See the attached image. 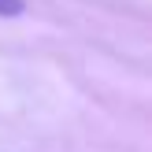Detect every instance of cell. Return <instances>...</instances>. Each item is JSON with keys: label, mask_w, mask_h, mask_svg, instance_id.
I'll use <instances>...</instances> for the list:
<instances>
[{"label": "cell", "mask_w": 152, "mask_h": 152, "mask_svg": "<svg viewBox=\"0 0 152 152\" xmlns=\"http://www.w3.org/2000/svg\"><path fill=\"white\" fill-rule=\"evenodd\" d=\"M26 11V4L22 0H0V19H15V15Z\"/></svg>", "instance_id": "1"}]
</instances>
